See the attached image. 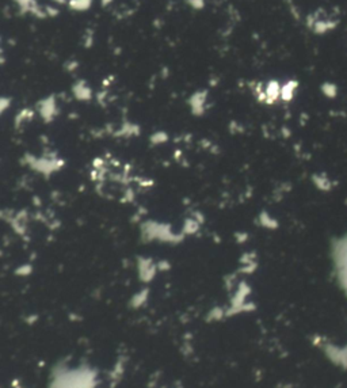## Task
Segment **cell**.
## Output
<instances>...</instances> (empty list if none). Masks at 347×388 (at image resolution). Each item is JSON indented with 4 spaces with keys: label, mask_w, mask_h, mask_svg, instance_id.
<instances>
[{
    "label": "cell",
    "mask_w": 347,
    "mask_h": 388,
    "mask_svg": "<svg viewBox=\"0 0 347 388\" xmlns=\"http://www.w3.org/2000/svg\"><path fill=\"white\" fill-rule=\"evenodd\" d=\"M92 4V0H71L69 7L76 11H86L88 10Z\"/></svg>",
    "instance_id": "obj_2"
},
{
    "label": "cell",
    "mask_w": 347,
    "mask_h": 388,
    "mask_svg": "<svg viewBox=\"0 0 347 388\" xmlns=\"http://www.w3.org/2000/svg\"><path fill=\"white\" fill-rule=\"evenodd\" d=\"M187 3H189L193 8H195V10H201V8L204 7V4H205L204 0H187Z\"/></svg>",
    "instance_id": "obj_3"
},
{
    "label": "cell",
    "mask_w": 347,
    "mask_h": 388,
    "mask_svg": "<svg viewBox=\"0 0 347 388\" xmlns=\"http://www.w3.org/2000/svg\"><path fill=\"white\" fill-rule=\"evenodd\" d=\"M111 1H113V0H102V3H103V4H109V3H111Z\"/></svg>",
    "instance_id": "obj_4"
},
{
    "label": "cell",
    "mask_w": 347,
    "mask_h": 388,
    "mask_svg": "<svg viewBox=\"0 0 347 388\" xmlns=\"http://www.w3.org/2000/svg\"><path fill=\"white\" fill-rule=\"evenodd\" d=\"M18 5H21V8L25 12H33L37 15H43V12L40 11L38 5L34 3V0H15Z\"/></svg>",
    "instance_id": "obj_1"
},
{
    "label": "cell",
    "mask_w": 347,
    "mask_h": 388,
    "mask_svg": "<svg viewBox=\"0 0 347 388\" xmlns=\"http://www.w3.org/2000/svg\"><path fill=\"white\" fill-rule=\"evenodd\" d=\"M54 1H57V3H60V4H61V3H64L65 0H54Z\"/></svg>",
    "instance_id": "obj_5"
}]
</instances>
